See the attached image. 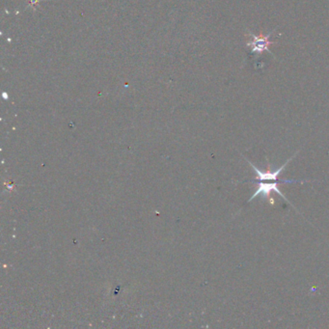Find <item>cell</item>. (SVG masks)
Wrapping results in <instances>:
<instances>
[{
  "instance_id": "1",
  "label": "cell",
  "mask_w": 329,
  "mask_h": 329,
  "mask_svg": "<svg viewBox=\"0 0 329 329\" xmlns=\"http://www.w3.org/2000/svg\"><path fill=\"white\" fill-rule=\"evenodd\" d=\"M279 182H281V183H293V182H301V181L297 180V179H281V180H276L274 182H255L256 190H255L253 195L248 200V203L253 201L254 199L256 197H258L259 195H262V198L266 200L269 197L271 192H276V193H278L280 196H282V198L285 201L291 204V202L286 198V196L283 194V192L280 191V189L278 188Z\"/></svg>"
},
{
  "instance_id": "2",
  "label": "cell",
  "mask_w": 329,
  "mask_h": 329,
  "mask_svg": "<svg viewBox=\"0 0 329 329\" xmlns=\"http://www.w3.org/2000/svg\"><path fill=\"white\" fill-rule=\"evenodd\" d=\"M298 152H296L290 159H288L279 169H277L276 171H274V172H270V171H267V172H262L261 170H259L255 165H254L253 163L251 162V161H249L248 159H247V162L251 165V167L253 168L254 170H255V172H256V174H257V176H256V178H255V179L254 180H260V181H262V180H274V181H276V180H281V179H278V178L280 177V174H281V172H283V170L285 169V167L287 166V164L296 156V154H298Z\"/></svg>"
},
{
  "instance_id": "3",
  "label": "cell",
  "mask_w": 329,
  "mask_h": 329,
  "mask_svg": "<svg viewBox=\"0 0 329 329\" xmlns=\"http://www.w3.org/2000/svg\"><path fill=\"white\" fill-rule=\"evenodd\" d=\"M253 39L248 43V47H251V51L253 52H263L265 51H269V45L272 43L269 40V36H254L252 35Z\"/></svg>"
}]
</instances>
